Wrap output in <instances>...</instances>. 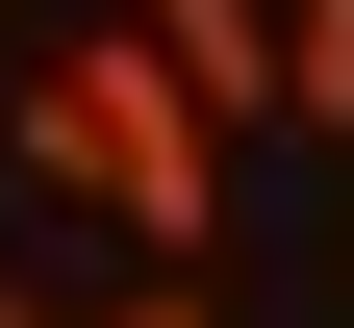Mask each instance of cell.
Wrapping results in <instances>:
<instances>
[{
	"label": "cell",
	"instance_id": "cell-1",
	"mask_svg": "<svg viewBox=\"0 0 354 328\" xmlns=\"http://www.w3.org/2000/svg\"><path fill=\"white\" fill-rule=\"evenodd\" d=\"M0 152L51 177V202H102L127 253H228V126L152 51V0H127V26H51V51L0 76Z\"/></svg>",
	"mask_w": 354,
	"mask_h": 328
},
{
	"label": "cell",
	"instance_id": "cell-2",
	"mask_svg": "<svg viewBox=\"0 0 354 328\" xmlns=\"http://www.w3.org/2000/svg\"><path fill=\"white\" fill-rule=\"evenodd\" d=\"M152 51L203 76V126H279V0H152Z\"/></svg>",
	"mask_w": 354,
	"mask_h": 328
},
{
	"label": "cell",
	"instance_id": "cell-3",
	"mask_svg": "<svg viewBox=\"0 0 354 328\" xmlns=\"http://www.w3.org/2000/svg\"><path fill=\"white\" fill-rule=\"evenodd\" d=\"M279 126H354V0H279Z\"/></svg>",
	"mask_w": 354,
	"mask_h": 328
},
{
	"label": "cell",
	"instance_id": "cell-4",
	"mask_svg": "<svg viewBox=\"0 0 354 328\" xmlns=\"http://www.w3.org/2000/svg\"><path fill=\"white\" fill-rule=\"evenodd\" d=\"M76 328H228V278H127V303H76Z\"/></svg>",
	"mask_w": 354,
	"mask_h": 328
},
{
	"label": "cell",
	"instance_id": "cell-5",
	"mask_svg": "<svg viewBox=\"0 0 354 328\" xmlns=\"http://www.w3.org/2000/svg\"><path fill=\"white\" fill-rule=\"evenodd\" d=\"M0 328H51V303H26V278H0Z\"/></svg>",
	"mask_w": 354,
	"mask_h": 328
}]
</instances>
